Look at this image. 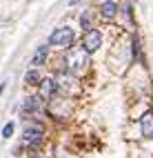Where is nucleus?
Listing matches in <instances>:
<instances>
[{
    "instance_id": "obj_1",
    "label": "nucleus",
    "mask_w": 153,
    "mask_h": 158,
    "mask_svg": "<svg viewBox=\"0 0 153 158\" xmlns=\"http://www.w3.org/2000/svg\"><path fill=\"white\" fill-rule=\"evenodd\" d=\"M49 43L56 47H71L73 45V29L71 27H58L49 36Z\"/></svg>"
},
{
    "instance_id": "obj_2",
    "label": "nucleus",
    "mask_w": 153,
    "mask_h": 158,
    "mask_svg": "<svg viewBox=\"0 0 153 158\" xmlns=\"http://www.w3.org/2000/svg\"><path fill=\"white\" fill-rule=\"evenodd\" d=\"M67 69L73 73V76H80L82 73V69H84V62H87V54L82 49H76V51H71V54L67 56Z\"/></svg>"
},
{
    "instance_id": "obj_3",
    "label": "nucleus",
    "mask_w": 153,
    "mask_h": 158,
    "mask_svg": "<svg viewBox=\"0 0 153 158\" xmlns=\"http://www.w3.org/2000/svg\"><path fill=\"white\" fill-rule=\"evenodd\" d=\"M100 45H102V34L98 29H89L84 34V40H82V51L89 56V54H93V51H98Z\"/></svg>"
},
{
    "instance_id": "obj_4",
    "label": "nucleus",
    "mask_w": 153,
    "mask_h": 158,
    "mask_svg": "<svg viewBox=\"0 0 153 158\" xmlns=\"http://www.w3.org/2000/svg\"><path fill=\"white\" fill-rule=\"evenodd\" d=\"M45 129H42V125H27V127H25V136H22V138H25V143L27 145H38V143H42V138H45Z\"/></svg>"
},
{
    "instance_id": "obj_5",
    "label": "nucleus",
    "mask_w": 153,
    "mask_h": 158,
    "mask_svg": "<svg viewBox=\"0 0 153 158\" xmlns=\"http://www.w3.org/2000/svg\"><path fill=\"white\" fill-rule=\"evenodd\" d=\"M53 96H56V80L53 78H42V82H40V98L53 100Z\"/></svg>"
},
{
    "instance_id": "obj_6",
    "label": "nucleus",
    "mask_w": 153,
    "mask_h": 158,
    "mask_svg": "<svg viewBox=\"0 0 153 158\" xmlns=\"http://www.w3.org/2000/svg\"><path fill=\"white\" fill-rule=\"evenodd\" d=\"M140 129H142V134H144L147 138H153V114L151 111H147L140 118Z\"/></svg>"
},
{
    "instance_id": "obj_7",
    "label": "nucleus",
    "mask_w": 153,
    "mask_h": 158,
    "mask_svg": "<svg viewBox=\"0 0 153 158\" xmlns=\"http://www.w3.org/2000/svg\"><path fill=\"white\" fill-rule=\"evenodd\" d=\"M100 14L104 20H113L116 14H118V5L113 2V0H107V2H102L100 5Z\"/></svg>"
},
{
    "instance_id": "obj_8",
    "label": "nucleus",
    "mask_w": 153,
    "mask_h": 158,
    "mask_svg": "<svg viewBox=\"0 0 153 158\" xmlns=\"http://www.w3.org/2000/svg\"><path fill=\"white\" fill-rule=\"evenodd\" d=\"M47 56H49V47H47V45H40L38 51H36V56H33V65H36V67L45 65V62H47Z\"/></svg>"
},
{
    "instance_id": "obj_9",
    "label": "nucleus",
    "mask_w": 153,
    "mask_h": 158,
    "mask_svg": "<svg viewBox=\"0 0 153 158\" xmlns=\"http://www.w3.org/2000/svg\"><path fill=\"white\" fill-rule=\"evenodd\" d=\"M22 111H25V114H27V111H29V114H38V111H40L38 98H36V96H29V98L25 100V105H22Z\"/></svg>"
},
{
    "instance_id": "obj_10",
    "label": "nucleus",
    "mask_w": 153,
    "mask_h": 158,
    "mask_svg": "<svg viewBox=\"0 0 153 158\" xmlns=\"http://www.w3.org/2000/svg\"><path fill=\"white\" fill-rule=\"evenodd\" d=\"M25 82H27V85H38V82H40V73H38L36 69L27 71V76H25Z\"/></svg>"
},
{
    "instance_id": "obj_11",
    "label": "nucleus",
    "mask_w": 153,
    "mask_h": 158,
    "mask_svg": "<svg viewBox=\"0 0 153 158\" xmlns=\"http://www.w3.org/2000/svg\"><path fill=\"white\" fill-rule=\"evenodd\" d=\"M11 134H14V123H7L2 127V138H11Z\"/></svg>"
},
{
    "instance_id": "obj_12",
    "label": "nucleus",
    "mask_w": 153,
    "mask_h": 158,
    "mask_svg": "<svg viewBox=\"0 0 153 158\" xmlns=\"http://www.w3.org/2000/svg\"><path fill=\"white\" fill-rule=\"evenodd\" d=\"M80 23H82V27H84V29L89 31V14H84V16H82V20H80Z\"/></svg>"
},
{
    "instance_id": "obj_13",
    "label": "nucleus",
    "mask_w": 153,
    "mask_h": 158,
    "mask_svg": "<svg viewBox=\"0 0 153 158\" xmlns=\"http://www.w3.org/2000/svg\"><path fill=\"white\" fill-rule=\"evenodd\" d=\"M2 91H5V82H2V85H0V96H2Z\"/></svg>"
},
{
    "instance_id": "obj_14",
    "label": "nucleus",
    "mask_w": 153,
    "mask_h": 158,
    "mask_svg": "<svg viewBox=\"0 0 153 158\" xmlns=\"http://www.w3.org/2000/svg\"><path fill=\"white\" fill-rule=\"evenodd\" d=\"M69 2H71V5H73V2H78V0H69Z\"/></svg>"
}]
</instances>
